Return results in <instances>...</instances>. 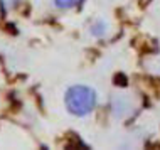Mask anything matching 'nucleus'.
<instances>
[{
	"instance_id": "obj_1",
	"label": "nucleus",
	"mask_w": 160,
	"mask_h": 150,
	"mask_svg": "<svg viewBox=\"0 0 160 150\" xmlns=\"http://www.w3.org/2000/svg\"><path fill=\"white\" fill-rule=\"evenodd\" d=\"M66 106L76 117H84L96 106V93L88 86H72L66 93Z\"/></svg>"
},
{
	"instance_id": "obj_2",
	"label": "nucleus",
	"mask_w": 160,
	"mask_h": 150,
	"mask_svg": "<svg viewBox=\"0 0 160 150\" xmlns=\"http://www.w3.org/2000/svg\"><path fill=\"white\" fill-rule=\"evenodd\" d=\"M56 5L61 7V8H71V7H76L81 3V0H54Z\"/></svg>"
},
{
	"instance_id": "obj_3",
	"label": "nucleus",
	"mask_w": 160,
	"mask_h": 150,
	"mask_svg": "<svg viewBox=\"0 0 160 150\" xmlns=\"http://www.w3.org/2000/svg\"><path fill=\"white\" fill-rule=\"evenodd\" d=\"M17 2H19V0H0V3H2L5 8H12Z\"/></svg>"
}]
</instances>
